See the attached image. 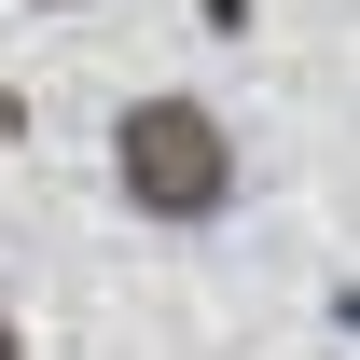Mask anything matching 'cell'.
Returning <instances> with one entry per match:
<instances>
[{
  "label": "cell",
  "mask_w": 360,
  "mask_h": 360,
  "mask_svg": "<svg viewBox=\"0 0 360 360\" xmlns=\"http://www.w3.org/2000/svg\"><path fill=\"white\" fill-rule=\"evenodd\" d=\"M0 360H28V333H14V319H0Z\"/></svg>",
  "instance_id": "obj_2"
},
{
  "label": "cell",
  "mask_w": 360,
  "mask_h": 360,
  "mask_svg": "<svg viewBox=\"0 0 360 360\" xmlns=\"http://www.w3.org/2000/svg\"><path fill=\"white\" fill-rule=\"evenodd\" d=\"M111 194H125L139 222H167V236L222 222L236 208V125L208 97H180V84L125 97V111H111Z\"/></svg>",
  "instance_id": "obj_1"
},
{
  "label": "cell",
  "mask_w": 360,
  "mask_h": 360,
  "mask_svg": "<svg viewBox=\"0 0 360 360\" xmlns=\"http://www.w3.org/2000/svg\"><path fill=\"white\" fill-rule=\"evenodd\" d=\"M28 14H84V0H28Z\"/></svg>",
  "instance_id": "obj_3"
}]
</instances>
